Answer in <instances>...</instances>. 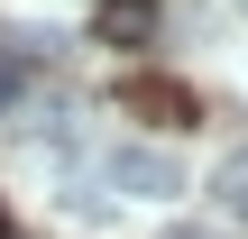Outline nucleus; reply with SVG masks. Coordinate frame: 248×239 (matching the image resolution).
<instances>
[{
	"instance_id": "f257e3e1",
	"label": "nucleus",
	"mask_w": 248,
	"mask_h": 239,
	"mask_svg": "<svg viewBox=\"0 0 248 239\" xmlns=\"http://www.w3.org/2000/svg\"><path fill=\"white\" fill-rule=\"evenodd\" d=\"M101 175H110L120 193H147V203H175V193H184V166H175L166 147H147V138H120V147L101 157Z\"/></svg>"
},
{
	"instance_id": "f03ea898",
	"label": "nucleus",
	"mask_w": 248,
	"mask_h": 239,
	"mask_svg": "<svg viewBox=\"0 0 248 239\" xmlns=\"http://www.w3.org/2000/svg\"><path fill=\"white\" fill-rule=\"evenodd\" d=\"M120 111H138V120H156V129H184V120H193V92L166 83V74H129V83H120Z\"/></svg>"
},
{
	"instance_id": "7ed1b4c3",
	"label": "nucleus",
	"mask_w": 248,
	"mask_h": 239,
	"mask_svg": "<svg viewBox=\"0 0 248 239\" xmlns=\"http://www.w3.org/2000/svg\"><path fill=\"white\" fill-rule=\"evenodd\" d=\"M147 28H156V0H101V37L110 46H138Z\"/></svg>"
},
{
	"instance_id": "20e7f679",
	"label": "nucleus",
	"mask_w": 248,
	"mask_h": 239,
	"mask_svg": "<svg viewBox=\"0 0 248 239\" xmlns=\"http://www.w3.org/2000/svg\"><path fill=\"white\" fill-rule=\"evenodd\" d=\"M212 203H221L230 221H248V147H230V157L212 166Z\"/></svg>"
},
{
	"instance_id": "39448f33",
	"label": "nucleus",
	"mask_w": 248,
	"mask_h": 239,
	"mask_svg": "<svg viewBox=\"0 0 248 239\" xmlns=\"http://www.w3.org/2000/svg\"><path fill=\"white\" fill-rule=\"evenodd\" d=\"M166 239H221V230H193V221H175V230H166Z\"/></svg>"
},
{
	"instance_id": "423d86ee",
	"label": "nucleus",
	"mask_w": 248,
	"mask_h": 239,
	"mask_svg": "<svg viewBox=\"0 0 248 239\" xmlns=\"http://www.w3.org/2000/svg\"><path fill=\"white\" fill-rule=\"evenodd\" d=\"M0 239H9V212H0Z\"/></svg>"
}]
</instances>
